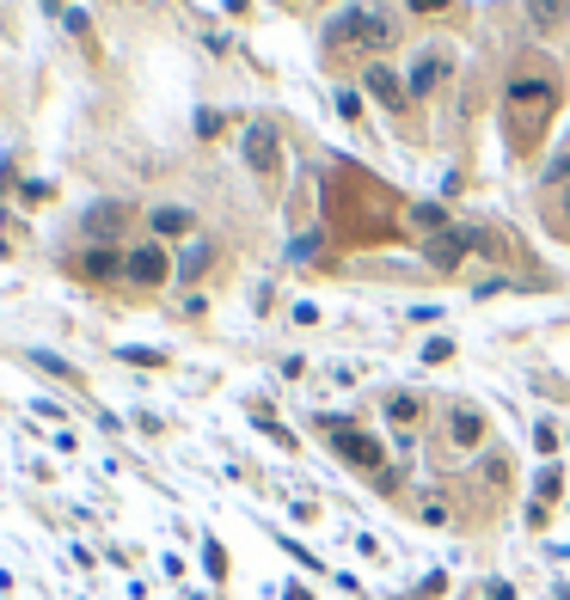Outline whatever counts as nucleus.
<instances>
[{"instance_id": "f257e3e1", "label": "nucleus", "mask_w": 570, "mask_h": 600, "mask_svg": "<svg viewBox=\"0 0 570 600\" xmlns=\"http://www.w3.org/2000/svg\"><path fill=\"white\" fill-rule=\"evenodd\" d=\"M558 105H565V86H558V74H539V68H527V74H515L503 86V110H509L522 148H527V136H534L539 123H552Z\"/></svg>"}, {"instance_id": "f03ea898", "label": "nucleus", "mask_w": 570, "mask_h": 600, "mask_svg": "<svg viewBox=\"0 0 570 600\" xmlns=\"http://www.w3.org/2000/svg\"><path fill=\"white\" fill-rule=\"evenodd\" d=\"M393 37H399V25L386 13H338L331 19V32H325V44L331 49H374V62H381V49H393Z\"/></svg>"}, {"instance_id": "7ed1b4c3", "label": "nucleus", "mask_w": 570, "mask_h": 600, "mask_svg": "<svg viewBox=\"0 0 570 600\" xmlns=\"http://www.w3.org/2000/svg\"><path fill=\"white\" fill-rule=\"evenodd\" d=\"M325 430H331V447H338L344 466H356V472H381L386 466V447L374 442L369 430H344L338 416H325Z\"/></svg>"}, {"instance_id": "20e7f679", "label": "nucleus", "mask_w": 570, "mask_h": 600, "mask_svg": "<svg viewBox=\"0 0 570 600\" xmlns=\"http://www.w3.org/2000/svg\"><path fill=\"white\" fill-rule=\"evenodd\" d=\"M447 74H454V49H447V44H430V49H417V62L405 68V86H411V98H430Z\"/></svg>"}, {"instance_id": "39448f33", "label": "nucleus", "mask_w": 570, "mask_h": 600, "mask_svg": "<svg viewBox=\"0 0 570 600\" xmlns=\"http://www.w3.org/2000/svg\"><path fill=\"white\" fill-rule=\"evenodd\" d=\"M172 270H178V263L166 258V246H160V239H154V246H136V251L124 258V277L136 282V289H166Z\"/></svg>"}, {"instance_id": "423d86ee", "label": "nucleus", "mask_w": 570, "mask_h": 600, "mask_svg": "<svg viewBox=\"0 0 570 600\" xmlns=\"http://www.w3.org/2000/svg\"><path fill=\"white\" fill-rule=\"evenodd\" d=\"M362 86H369V98H381V110H393V117H405V105H411V86H405V74L393 62H369L362 68Z\"/></svg>"}, {"instance_id": "0eeeda50", "label": "nucleus", "mask_w": 570, "mask_h": 600, "mask_svg": "<svg viewBox=\"0 0 570 600\" xmlns=\"http://www.w3.org/2000/svg\"><path fill=\"white\" fill-rule=\"evenodd\" d=\"M246 166L258 178H277L282 172V141H277V123H252L246 129Z\"/></svg>"}, {"instance_id": "6e6552de", "label": "nucleus", "mask_w": 570, "mask_h": 600, "mask_svg": "<svg viewBox=\"0 0 570 600\" xmlns=\"http://www.w3.org/2000/svg\"><path fill=\"white\" fill-rule=\"evenodd\" d=\"M124 227H129V209L124 202H93V209H86V239H93V246H110V239H124Z\"/></svg>"}, {"instance_id": "1a4fd4ad", "label": "nucleus", "mask_w": 570, "mask_h": 600, "mask_svg": "<svg viewBox=\"0 0 570 600\" xmlns=\"http://www.w3.org/2000/svg\"><path fill=\"white\" fill-rule=\"evenodd\" d=\"M466 251H473V233L447 227V233H435L430 246H423V258H430L435 270H447V277H454V270H461V263H466Z\"/></svg>"}, {"instance_id": "9d476101", "label": "nucleus", "mask_w": 570, "mask_h": 600, "mask_svg": "<svg viewBox=\"0 0 570 600\" xmlns=\"http://www.w3.org/2000/svg\"><path fill=\"white\" fill-rule=\"evenodd\" d=\"M148 227H154V239H190V233H197V209H185V202H160L154 215H148Z\"/></svg>"}, {"instance_id": "9b49d317", "label": "nucleus", "mask_w": 570, "mask_h": 600, "mask_svg": "<svg viewBox=\"0 0 570 600\" xmlns=\"http://www.w3.org/2000/svg\"><path fill=\"white\" fill-rule=\"evenodd\" d=\"M447 442L461 447V454H473V447L485 442V416H478L473 404H454V411H447Z\"/></svg>"}, {"instance_id": "f8f14e48", "label": "nucleus", "mask_w": 570, "mask_h": 600, "mask_svg": "<svg viewBox=\"0 0 570 600\" xmlns=\"http://www.w3.org/2000/svg\"><path fill=\"white\" fill-rule=\"evenodd\" d=\"M209 263H216V246H209V239H190V246L178 251V270H172V277H178V282H202V277H209Z\"/></svg>"}, {"instance_id": "ddd939ff", "label": "nucleus", "mask_w": 570, "mask_h": 600, "mask_svg": "<svg viewBox=\"0 0 570 600\" xmlns=\"http://www.w3.org/2000/svg\"><path fill=\"white\" fill-rule=\"evenodd\" d=\"M80 277H86V282H110V277H124V258H117L110 246H93L86 258H80Z\"/></svg>"}, {"instance_id": "4468645a", "label": "nucleus", "mask_w": 570, "mask_h": 600, "mask_svg": "<svg viewBox=\"0 0 570 600\" xmlns=\"http://www.w3.org/2000/svg\"><path fill=\"white\" fill-rule=\"evenodd\" d=\"M570 19V0H527V25L534 32H558Z\"/></svg>"}, {"instance_id": "2eb2a0df", "label": "nucleus", "mask_w": 570, "mask_h": 600, "mask_svg": "<svg viewBox=\"0 0 570 600\" xmlns=\"http://www.w3.org/2000/svg\"><path fill=\"white\" fill-rule=\"evenodd\" d=\"M411 227H417V233H430V239H435V233H447L454 221H447V209H442V202H411Z\"/></svg>"}, {"instance_id": "dca6fc26", "label": "nucleus", "mask_w": 570, "mask_h": 600, "mask_svg": "<svg viewBox=\"0 0 570 600\" xmlns=\"http://www.w3.org/2000/svg\"><path fill=\"white\" fill-rule=\"evenodd\" d=\"M386 416H393L399 430H411L417 416H423V399H417V392H393V399H386Z\"/></svg>"}, {"instance_id": "f3484780", "label": "nucleus", "mask_w": 570, "mask_h": 600, "mask_svg": "<svg viewBox=\"0 0 570 600\" xmlns=\"http://www.w3.org/2000/svg\"><path fill=\"white\" fill-rule=\"evenodd\" d=\"M558 496H565V472H558V466H546V472L534 478V503L546 508V503H558Z\"/></svg>"}, {"instance_id": "a211bd4d", "label": "nucleus", "mask_w": 570, "mask_h": 600, "mask_svg": "<svg viewBox=\"0 0 570 600\" xmlns=\"http://www.w3.org/2000/svg\"><path fill=\"white\" fill-rule=\"evenodd\" d=\"M338 117L344 123H362V93L356 86H338Z\"/></svg>"}, {"instance_id": "6ab92c4d", "label": "nucleus", "mask_w": 570, "mask_h": 600, "mask_svg": "<svg viewBox=\"0 0 570 600\" xmlns=\"http://www.w3.org/2000/svg\"><path fill=\"white\" fill-rule=\"evenodd\" d=\"M32 362H37V368H44V374H56V380H74V368H68L62 355H49V350H37Z\"/></svg>"}, {"instance_id": "aec40b11", "label": "nucleus", "mask_w": 570, "mask_h": 600, "mask_svg": "<svg viewBox=\"0 0 570 600\" xmlns=\"http://www.w3.org/2000/svg\"><path fill=\"white\" fill-rule=\"evenodd\" d=\"M202 564H209V576H216V583H221V576H228V552H221L216 539H209V545H202Z\"/></svg>"}, {"instance_id": "412c9836", "label": "nucleus", "mask_w": 570, "mask_h": 600, "mask_svg": "<svg viewBox=\"0 0 570 600\" xmlns=\"http://www.w3.org/2000/svg\"><path fill=\"white\" fill-rule=\"evenodd\" d=\"M124 362H136V368H166V355L160 350H136V343L124 350Z\"/></svg>"}, {"instance_id": "4be33fe9", "label": "nucleus", "mask_w": 570, "mask_h": 600, "mask_svg": "<svg viewBox=\"0 0 570 600\" xmlns=\"http://www.w3.org/2000/svg\"><path fill=\"white\" fill-rule=\"evenodd\" d=\"M221 123H228L221 110H197V136H202V141H216V136H221Z\"/></svg>"}, {"instance_id": "5701e85b", "label": "nucleus", "mask_w": 570, "mask_h": 600, "mask_svg": "<svg viewBox=\"0 0 570 600\" xmlns=\"http://www.w3.org/2000/svg\"><path fill=\"white\" fill-rule=\"evenodd\" d=\"M534 447H539V454H558V430H552V423H534Z\"/></svg>"}, {"instance_id": "b1692460", "label": "nucleus", "mask_w": 570, "mask_h": 600, "mask_svg": "<svg viewBox=\"0 0 570 600\" xmlns=\"http://www.w3.org/2000/svg\"><path fill=\"white\" fill-rule=\"evenodd\" d=\"M447 355H454V338H430V343H423V362H447Z\"/></svg>"}, {"instance_id": "393cba45", "label": "nucleus", "mask_w": 570, "mask_h": 600, "mask_svg": "<svg viewBox=\"0 0 570 600\" xmlns=\"http://www.w3.org/2000/svg\"><path fill=\"white\" fill-rule=\"evenodd\" d=\"M565 178H570V154H558L552 166H546V185H565Z\"/></svg>"}, {"instance_id": "a878e982", "label": "nucleus", "mask_w": 570, "mask_h": 600, "mask_svg": "<svg viewBox=\"0 0 570 600\" xmlns=\"http://www.w3.org/2000/svg\"><path fill=\"white\" fill-rule=\"evenodd\" d=\"M447 0H405V13H442Z\"/></svg>"}, {"instance_id": "bb28decb", "label": "nucleus", "mask_w": 570, "mask_h": 600, "mask_svg": "<svg viewBox=\"0 0 570 600\" xmlns=\"http://www.w3.org/2000/svg\"><path fill=\"white\" fill-rule=\"evenodd\" d=\"M491 600H515V588H509V583H491Z\"/></svg>"}, {"instance_id": "cd10ccee", "label": "nucleus", "mask_w": 570, "mask_h": 600, "mask_svg": "<svg viewBox=\"0 0 570 600\" xmlns=\"http://www.w3.org/2000/svg\"><path fill=\"white\" fill-rule=\"evenodd\" d=\"M282 600H313L307 588H282Z\"/></svg>"}]
</instances>
